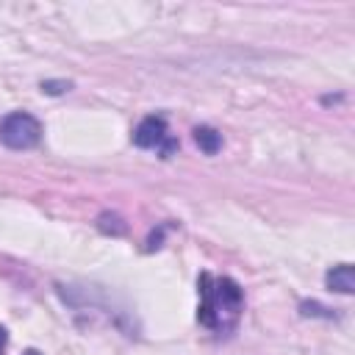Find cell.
Instances as JSON below:
<instances>
[{
	"label": "cell",
	"instance_id": "30bf717a",
	"mask_svg": "<svg viewBox=\"0 0 355 355\" xmlns=\"http://www.w3.org/2000/svg\"><path fill=\"white\" fill-rule=\"evenodd\" d=\"M161 239H164V227L153 230V233H150V239H147V250H150V252H153V250H158V247H161Z\"/></svg>",
	"mask_w": 355,
	"mask_h": 355
},
{
	"label": "cell",
	"instance_id": "ba28073f",
	"mask_svg": "<svg viewBox=\"0 0 355 355\" xmlns=\"http://www.w3.org/2000/svg\"><path fill=\"white\" fill-rule=\"evenodd\" d=\"M69 89H72L69 80H42V92L44 94H64Z\"/></svg>",
	"mask_w": 355,
	"mask_h": 355
},
{
	"label": "cell",
	"instance_id": "9c48e42d",
	"mask_svg": "<svg viewBox=\"0 0 355 355\" xmlns=\"http://www.w3.org/2000/svg\"><path fill=\"white\" fill-rule=\"evenodd\" d=\"M175 150H178V139L166 136V139H164V144H161V158H169Z\"/></svg>",
	"mask_w": 355,
	"mask_h": 355
},
{
	"label": "cell",
	"instance_id": "8fae6325",
	"mask_svg": "<svg viewBox=\"0 0 355 355\" xmlns=\"http://www.w3.org/2000/svg\"><path fill=\"white\" fill-rule=\"evenodd\" d=\"M6 341H8V333H6V327L0 324V355H3V349H6Z\"/></svg>",
	"mask_w": 355,
	"mask_h": 355
},
{
	"label": "cell",
	"instance_id": "277c9868",
	"mask_svg": "<svg viewBox=\"0 0 355 355\" xmlns=\"http://www.w3.org/2000/svg\"><path fill=\"white\" fill-rule=\"evenodd\" d=\"M324 283H327L330 291L352 294V291H355V269H352V263H338V266H333V269L324 275Z\"/></svg>",
	"mask_w": 355,
	"mask_h": 355
},
{
	"label": "cell",
	"instance_id": "3957f363",
	"mask_svg": "<svg viewBox=\"0 0 355 355\" xmlns=\"http://www.w3.org/2000/svg\"><path fill=\"white\" fill-rule=\"evenodd\" d=\"M166 119L164 116H144L136 130H133V144L141 147V150H150V147H161L164 139H166Z\"/></svg>",
	"mask_w": 355,
	"mask_h": 355
},
{
	"label": "cell",
	"instance_id": "6da1fadb",
	"mask_svg": "<svg viewBox=\"0 0 355 355\" xmlns=\"http://www.w3.org/2000/svg\"><path fill=\"white\" fill-rule=\"evenodd\" d=\"M197 291H200V308H197V322L205 327H233L241 311V288L233 277H214L208 272L200 275L197 280Z\"/></svg>",
	"mask_w": 355,
	"mask_h": 355
},
{
	"label": "cell",
	"instance_id": "52a82bcc",
	"mask_svg": "<svg viewBox=\"0 0 355 355\" xmlns=\"http://www.w3.org/2000/svg\"><path fill=\"white\" fill-rule=\"evenodd\" d=\"M300 313L302 316H324V319H333V313H330V308H324V305H319V302H300Z\"/></svg>",
	"mask_w": 355,
	"mask_h": 355
},
{
	"label": "cell",
	"instance_id": "7c38bea8",
	"mask_svg": "<svg viewBox=\"0 0 355 355\" xmlns=\"http://www.w3.org/2000/svg\"><path fill=\"white\" fill-rule=\"evenodd\" d=\"M22 355H42V352H39V349H25Z\"/></svg>",
	"mask_w": 355,
	"mask_h": 355
},
{
	"label": "cell",
	"instance_id": "8992f818",
	"mask_svg": "<svg viewBox=\"0 0 355 355\" xmlns=\"http://www.w3.org/2000/svg\"><path fill=\"white\" fill-rule=\"evenodd\" d=\"M97 225H100V230L103 233H111V236H122L128 227H125V222L116 216V214H100V219H97Z\"/></svg>",
	"mask_w": 355,
	"mask_h": 355
},
{
	"label": "cell",
	"instance_id": "5b68a950",
	"mask_svg": "<svg viewBox=\"0 0 355 355\" xmlns=\"http://www.w3.org/2000/svg\"><path fill=\"white\" fill-rule=\"evenodd\" d=\"M194 144L205 153V155H216L222 147V133H216L211 125H197L194 128Z\"/></svg>",
	"mask_w": 355,
	"mask_h": 355
},
{
	"label": "cell",
	"instance_id": "7a4b0ae2",
	"mask_svg": "<svg viewBox=\"0 0 355 355\" xmlns=\"http://www.w3.org/2000/svg\"><path fill=\"white\" fill-rule=\"evenodd\" d=\"M42 141V122L28 111H11L0 119V144L8 150H31Z\"/></svg>",
	"mask_w": 355,
	"mask_h": 355
}]
</instances>
